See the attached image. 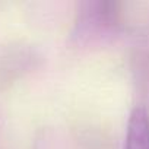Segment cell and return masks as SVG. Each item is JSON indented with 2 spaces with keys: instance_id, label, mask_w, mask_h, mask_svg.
Returning a JSON list of instances; mask_svg holds the SVG:
<instances>
[{
  "instance_id": "cell-1",
  "label": "cell",
  "mask_w": 149,
  "mask_h": 149,
  "mask_svg": "<svg viewBox=\"0 0 149 149\" xmlns=\"http://www.w3.org/2000/svg\"><path fill=\"white\" fill-rule=\"evenodd\" d=\"M126 149H149V116L142 107H136L130 114Z\"/></svg>"
}]
</instances>
